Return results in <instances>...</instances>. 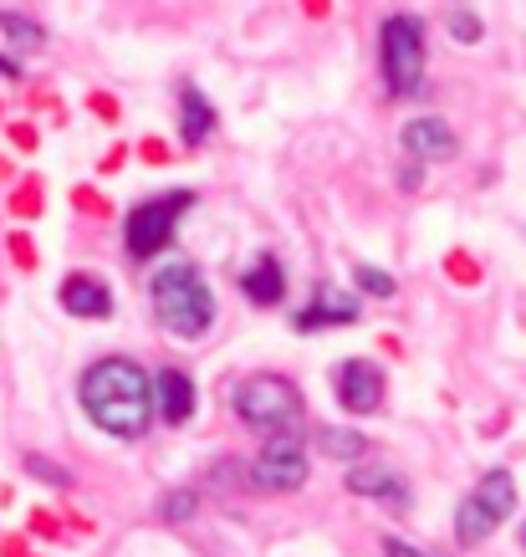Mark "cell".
<instances>
[{
  "label": "cell",
  "instance_id": "6da1fadb",
  "mask_svg": "<svg viewBox=\"0 0 526 557\" xmlns=\"http://www.w3.org/2000/svg\"><path fill=\"white\" fill-rule=\"evenodd\" d=\"M83 409L102 435L138 440L153 420V379L134 358H98L83 373Z\"/></svg>",
  "mask_w": 526,
  "mask_h": 557
},
{
  "label": "cell",
  "instance_id": "7a4b0ae2",
  "mask_svg": "<svg viewBox=\"0 0 526 557\" xmlns=\"http://www.w3.org/2000/svg\"><path fill=\"white\" fill-rule=\"evenodd\" d=\"M149 297H153L159 322L170 333H179V338H200V333H210V322H215V297H210L204 276L189 261H170V267L153 271Z\"/></svg>",
  "mask_w": 526,
  "mask_h": 557
},
{
  "label": "cell",
  "instance_id": "3957f363",
  "mask_svg": "<svg viewBox=\"0 0 526 557\" xmlns=\"http://www.w3.org/2000/svg\"><path fill=\"white\" fill-rule=\"evenodd\" d=\"M378 72L389 98H414L425 87V26L419 16H384L378 26Z\"/></svg>",
  "mask_w": 526,
  "mask_h": 557
},
{
  "label": "cell",
  "instance_id": "277c9868",
  "mask_svg": "<svg viewBox=\"0 0 526 557\" xmlns=\"http://www.w3.org/2000/svg\"><path fill=\"white\" fill-rule=\"evenodd\" d=\"M230 409L240 424H251L261 435H281V430H297V420H302V394L281 373H251L230 388Z\"/></svg>",
  "mask_w": 526,
  "mask_h": 557
},
{
  "label": "cell",
  "instance_id": "5b68a950",
  "mask_svg": "<svg viewBox=\"0 0 526 557\" xmlns=\"http://www.w3.org/2000/svg\"><path fill=\"white\" fill-rule=\"evenodd\" d=\"M511 511H516V481H511V471H486L476 481V491L455 507V542L460 547H480Z\"/></svg>",
  "mask_w": 526,
  "mask_h": 557
},
{
  "label": "cell",
  "instance_id": "8992f818",
  "mask_svg": "<svg viewBox=\"0 0 526 557\" xmlns=\"http://www.w3.org/2000/svg\"><path fill=\"white\" fill-rule=\"evenodd\" d=\"M195 195L189 189H174V195H153V200L134 205L128 220H123V246H128V261H153L179 231V215H185Z\"/></svg>",
  "mask_w": 526,
  "mask_h": 557
},
{
  "label": "cell",
  "instance_id": "52a82bcc",
  "mask_svg": "<svg viewBox=\"0 0 526 557\" xmlns=\"http://www.w3.org/2000/svg\"><path fill=\"white\" fill-rule=\"evenodd\" d=\"M251 481L261 491H297L306 481V445L297 430H281V435L266 440V450L251 460Z\"/></svg>",
  "mask_w": 526,
  "mask_h": 557
},
{
  "label": "cell",
  "instance_id": "ba28073f",
  "mask_svg": "<svg viewBox=\"0 0 526 557\" xmlns=\"http://www.w3.org/2000/svg\"><path fill=\"white\" fill-rule=\"evenodd\" d=\"M348 491H353V496H368L374 507L393 511V517L414 511V491H409V481L393 471V466H363V460H353V471H348Z\"/></svg>",
  "mask_w": 526,
  "mask_h": 557
},
{
  "label": "cell",
  "instance_id": "9c48e42d",
  "mask_svg": "<svg viewBox=\"0 0 526 557\" xmlns=\"http://www.w3.org/2000/svg\"><path fill=\"white\" fill-rule=\"evenodd\" d=\"M338 405L348 409V414H374L378 405H384V388H389V379H384V369H378L374 358H348V363H338Z\"/></svg>",
  "mask_w": 526,
  "mask_h": 557
},
{
  "label": "cell",
  "instance_id": "30bf717a",
  "mask_svg": "<svg viewBox=\"0 0 526 557\" xmlns=\"http://www.w3.org/2000/svg\"><path fill=\"white\" fill-rule=\"evenodd\" d=\"M404 153L414 159V164H444V159H455V128L444 119H435V113H425V119H409L404 123Z\"/></svg>",
  "mask_w": 526,
  "mask_h": 557
},
{
  "label": "cell",
  "instance_id": "8fae6325",
  "mask_svg": "<svg viewBox=\"0 0 526 557\" xmlns=\"http://www.w3.org/2000/svg\"><path fill=\"white\" fill-rule=\"evenodd\" d=\"M153 414L164 424H185L189 414H195V384H189L185 369H159V379H153Z\"/></svg>",
  "mask_w": 526,
  "mask_h": 557
},
{
  "label": "cell",
  "instance_id": "7c38bea8",
  "mask_svg": "<svg viewBox=\"0 0 526 557\" xmlns=\"http://www.w3.org/2000/svg\"><path fill=\"white\" fill-rule=\"evenodd\" d=\"M62 307H67L72 318H113V292H108V282L102 276H87V271H77V276H67L62 282Z\"/></svg>",
  "mask_w": 526,
  "mask_h": 557
},
{
  "label": "cell",
  "instance_id": "4fadbf2b",
  "mask_svg": "<svg viewBox=\"0 0 526 557\" xmlns=\"http://www.w3.org/2000/svg\"><path fill=\"white\" fill-rule=\"evenodd\" d=\"M348 322H358V302L348 292H333V287H317L312 302L297 312V327H302V333H312V327H348Z\"/></svg>",
  "mask_w": 526,
  "mask_h": 557
},
{
  "label": "cell",
  "instance_id": "5bb4252c",
  "mask_svg": "<svg viewBox=\"0 0 526 557\" xmlns=\"http://www.w3.org/2000/svg\"><path fill=\"white\" fill-rule=\"evenodd\" d=\"M240 292H246V302H255V307H276L281 297H287L281 261H276V256H255L251 267L240 271Z\"/></svg>",
  "mask_w": 526,
  "mask_h": 557
},
{
  "label": "cell",
  "instance_id": "9a60e30c",
  "mask_svg": "<svg viewBox=\"0 0 526 557\" xmlns=\"http://www.w3.org/2000/svg\"><path fill=\"white\" fill-rule=\"evenodd\" d=\"M210 134H215V108H210V98H204L200 87L185 83L179 87V138L195 149V144H204Z\"/></svg>",
  "mask_w": 526,
  "mask_h": 557
},
{
  "label": "cell",
  "instance_id": "2e32d148",
  "mask_svg": "<svg viewBox=\"0 0 526 557\" xmlns=\"http://www.w3.org/2000/svg\"><path fill=\"white\" fill-rule=\"evenodd\" d=\"M317 450H323V456H333V460H348V466H353V460L368 456V440L358 435V430H333V424H327V430H317Z\"/></svg>",
  "mask_w": 526,
  "mask_h": 557
},
{
  "label": "cell",
  "instance_id": "e0dca14e",
  "mask_svg": "<svg viewBox=\"0 0 526 557\" xmlns=\"http://www.w3.org/2000/svg\"><path fill=\"white\" fill-rule=\"evenodd\" d=\"M0 36L21 51H36L41 41H47V26H36V21L21 16V11H0Z\"/></svg>",
  "mask_w": 526,
  "mask_h": 557
},
{
  "label": "cell",
  "instance_id": "ac0fdd59",
  "mask_svg": "<svg viewBox=\"0 0 526 557\" xmlns=\"http://www.w3.org/2000/svg\"><path fill=\"white\" fill-rule=\"evenodd\" d=\"M195 511H200V491H189V486L164 491V502H159V517H164V522H189Z\"/></svg>",
  "mask_w": 526,
  "mask_h": 557
},
{
  "label": "cell",
  "instance_id": "d6986e66",
  "mask_svg": "<svg viewBox=\"0 0 526 557\" xmlns=\"http://www.w3.org/2000/svg\"><path fill=\"white\" fill-rule=\"evenodd\" d=\"M353 282H358V292H368V297H393V292H399L389 271H378V267H358Z\"/></svg>",
  "mask_w": 526,
  "mask_h": 557
},
{
  "label": "cell",
  "instance_id": "ffe728a7",
  "mask_svg": "<svg viewBox=\"0 0 526 557\" xmlns=\"http://www.w3.org/2000/svg\"><path fill=\"white\" fill-rule=\"evenodd\" d=\"M450 36H455L460 47H476L480 36H486V26H480L476 11H455V16H450Z\"/></svg>",
  "mask_w": 526,
  "mask_h": 557
},
{
  "label": "cell",
  "instance_id": "44dd1931",
  "mask_svg": "<svg viewBox=\"0 0 526 557\" xmlns=\"http://www.w3.org/2000/svg\"><path fill=\"white\" fill-rule=\"evenodd\" d=\"M26 466H32L36 481H51V486H72V475H67V471H57V466H51L47 456H32Z\"/></svg>",
  "mask_w": 526,
  "mask_h": 557
},
{
  "label": "cell",
  "instance_id": "7402d4cb",
  "mask_svg": "<svg viewBox=\"0 0 526 557\" xmlns=\"http://www.w3.org/2000/svg\"><path fill=\"white\" fill-rule=\"evenodd\" d=\"M384 557H425L414 542H404V537H384Z\"/></svg>",
  "mask_w": 526,
  "mask_h": 557
},
{
  "label": "cell",
  "instance_id": "603a6c76",
  "mask_svg": "<svg viewBox=\"0 0 526 557\" xmlns=\"http://www.w3.org/2000/svg\"><path fill=\"white\" fill-rule=\"evenodd\" d=\"M0 77H5V83H16L21 77V62L16 57H5V51H0Z\"/></svg>",
  "mask_w": 526,
  "mask_h": 557
},
{
  "label": "cell",
  "instance_id": "cb8c5ba5",
  "mask_svg": "<svg viewBox=\"0 0 526 557\" xmlns=\"http://www.w3.org/2000/svg\"><path fill=\"white\" fill-rule=\"evenodd\" d=\"M522 542H526V532H522Z\"/></svg>",
  "mask_w": 526,
  "mask_h": 557
}]
</instances>
